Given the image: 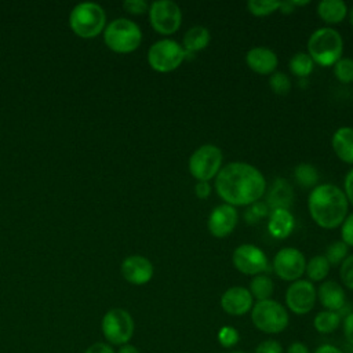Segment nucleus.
<instances>
[{"label": "nucleus", "mask_w": 353, "mask_h": 353, "mask_svg": "<svg viewBox=\"0 0 353 353\" xmlns=\"http://www.w3.org/2000/svg\"><path fill=\"white\" fill-rule=\"evenodd\" d=\"M215 190L225 204L233 207L251 205L266 192L263 174L245 161H230L215 176Z\"/></svg>", "instance_id": "obj_1"}, {"label": "nucleus", "mask_w": 353, "mask_h": 353, "mask_svg": "<svg viewBox=\"0 0 353 353\" xmlns=\"http://www.w3.org/2000/svg\"><path fill=\"white\" fill-rule=\"evenodd\" d=\"M310 218L323 229H335L342 225L349 211V201L343 189L334 183L314 186L307 197Z\"/></svg>", "instance_id": "obj_2"}, {"label": "nucleus", "mask_w": 353, "mask_h": 353, "mask_svg": "<svg viewBox=\"0 0 353 353\" xmlns=\"http://www.w3.org/2000/svg\"><path fill=\"white\" fill-rule=\"evenodd\" d=\"M307 54L320 66H334L343 54L341 33L331 26L316 29L307 39Z\"/></svg>", "instance_id": "obj_3"}, {"label": "nucleus", "mask_w": 353, "mask_h": 353, "mask_svg": "<svg viewBox=\"0 0 353 353\" xmlns=\"http://www.w3.org/2000/svg\"><path fill=\"white\" fill-rule=\"evenodd\" d=\"M251 321L256 330L265 334H280L288 327L290 316L280 302L270 298L254 303Z\"/></svg>", "instance_id": "obj_4"}, {"label": "nucleus", "mask_w": 353, "mask_h": 353, "mask_svg": "<svg viewBox=\"0 0 353 353\" xmlns=\"http://www.w3.org/2000/svg\"><path fill=\"white\" fill-rule=\"evenodd\" d=\"M105 44L114 52L127 54L135 51L142 41L141 28L127 18L112 21L103 33Z\"/></svg>", "instance_id": "obj_5"}, {"label": "nucleus", "mask_w": 353, "mask_h": 353, "mask_svg": "<svg viewBox=\"0 0 353 353\" xmlns=\"http://www.w3.org/2000/svg\"><path fill=\"white\" fill-rule=\"evenodd\" d=\"M106 15L103 8L97 3H80L77 4L69 17L72 30L84 39L98 36L105 28Z\"/></svg>", "instance_id": "obj_6"}, {"label": "nucleus", "mask_w": 353, "mask_h": 353, "mask_svg": "<svg viewBox=\"0 0 353 353\" xmlns=\"http://www.w3.org/2000/svg\"><path fill=\"white\" fill-rule=\"evenodd\" d=\"M223 153L212 143H204L199 146L189 157L188 168L190 175L196 181L208 182L215 178L222 168Z\"/></svg>", "instance_id": "obj_7"}, {"label": "nucleus", "mask_w": 353, "mask_h": 353, "mask_svg": "<svg viewBox=\"0 0 353 353\" xmlns=\"http://www.w3.org/2000/svg\"><path fill=\"white\" fill-rule=\"evenodd\" d=\"M186 52L176 40L161 39L154 41L148 50V63L159 73H170L181 66Z\"/></svg>", "instance_id": "obj_8"}, {"label": "nucleus", "mask_w": 353, "mask_h": 353, "mask_svg": "<svg viewBox=\"0 0 353 353\" xmlns=\"http://www.w3.org/2000/svg\"><path fill=\"white\" fill-rule=\"evenodd\" d=\"M101 330L109 345L121 346L130 343V339L134 335L135 323L130 312L121 307H113L103 314Z\"/></svg>", "instance_id": "obj_9"}, {"label": "nucleus", "mask_w": 353, "mask_h": 353, "mask_svg": "<svg viewBox=\"0 0 353 353\" xmlns=\"http://www.w3.org/2000/svg\"><path fill=\"white\" fill-rule=\"evenodd\" d=\"M149 21L157 33L170 36L181 28L182 11L171 0H157L149 6Z\"/></svg>", "instance_id": "obj_10"}, {"label": "nucleus", "mask_w": 353, "mask_h": 353, "mask_svg": "<svg viewBox=\"0 0 353 353\" xmlns=\"http://www.w3.org/2000/svg\"><path fill=\"white\" fill-rule=\"evenodd\" d=\"M272 269L279 279L292 283L303 276L306 269V258L298 248L284 247L273 256Z\"/></svg>", "instance_id": "obj_11"}, {"label": "nucleus", "mask_w": 353, "mask_h": 353, "mask_svg": "<svg viewBox=\"0 0 353 353\" xmlns=\"http://www.w3.org/2000/svg\"><path fill=\"white\" fill-rule=\"evenodd\" d=\"M233 266L243 274L256 276L269 269V259L262 248L254 244H240L232 254Z\"/></svg>", "instance_id": "obj_12"}, {"label": "nucleus", "mask_w": 353, "mask_h": 353, "mask_svg": "<svg viewBox=\"0 0 353 353\" xmlns=\"http://www.w3.org/2000/svg\"><path fill=\"white\" fill-rule=\"evenodd\" d=\"M317 301V291L312 281L299 279L292 281L285 291V305L296 316L312 312Z\"/></svg>", "instance_id": "obj_13"}, {"label": "nucleus", "mask_w": 353, "mask_h": 353, "mask_svg": "<svg viewBox=\"0 0 353 353\" xmlns=\"http://www.w3.org/2000/svg\"><path fill=\"white\" fill-rule=\"evenodd\" d=\"M239 222V214L236 207L229 204H219L212 208L207 219V228L211 236L223 239L232 234Z\"/></svg>", "instance_id": "obj_14"}, {"label": "nucleus", "mask_w": 353, "mask_h": 353, "mask_svg": "<svg viewBox=\"0 0 353 353\" xmlns=\"http://www.w3.org/2000/svg\"><path fill=\"white\" fill-rule=\"evenodd\" d=\"M221 307L229 316H244L251 312L254 306V298L248 288L234 285L228 288L221 295Z\"/></svg>", "instance_id": "obj_15"}, {"label": "nucleus", "mask_w": 353, "mask_h": 353, "mask_svg": "<svg viewBox=\"0 0 353 353\" xmlns=\"http://www.w3.org/2000/svg\"><path fill=\"white\" fill-rule=\"evenodd\" d=\"M121 274L130 284L143 285L153 277V265L142 255H130L121 262Z\"/></svg>", "instance_id": "obj_16"}, {"label": "nucleus", "mask_w": 353, "mask_h": 353, "mask_svg": "<svg viewBox=\"0 0 353 353\" xmlns=\"http://www.w3.org/2000/svg\"><path fill=\"white\" fill-rule=\"evenodd\" d=\"M247 66L258 74H272L279 65L277 54L268 47H252L245 54Z\"/></svg>", "instance_id": "obj_17"}, {"label": "nucleus", "mask_w": 353, "mask_h": 353, "mask_svg": "<svg viewBox=\"0 0 353 353\" xmlns=\"http://www.w3.org/2000/svg\"><path fill=\"white\" fill-rule=\"evenodd\" d=\"M317 291V299L320 301L324 310H332L339 312L346 305V295L343 287L334 281V280H325L323 281Z\"/></svg>", "instance_id": "obj_18"}, {"label": "nucleus", "mask_w": 353, "mask_h": 353, "mask_svg": "<svg viewBox=\"0 0 353 353\" xmlns=\"http://www.w3.org/2000/svg\"><path fill=\"white\" fill-rule=\"evenodd\" d=\"M295 226V218L290 210L274 208L269 212L268 230L274 239H285L291 234Z\"/></svg>", "instance_id": "obj_19"}, {"label": "nucleus", "mask_w": 353, "mask_h": 353, "mask_svg": "<svg viewBox=\"0 0 353 353\" xmlns=\"http://www.w3.org/2000/svg\"><path fill=\"white\" fill-rule=\"evenodd\" d=\"M294 201V190L290 182L284 178H277L268 192L266 196V204L270 210L274 208H284L290 210L291 204Z\"/></svg>", "instance_id": "obj_20"}, {"label": "nucleus", "mask_w": 353, "mask_h": 353, "mask_svg": "<svg viewBox=\"0 0 353 353\" xmlns=\"http://www.w3.org/2000/svg\"><path fill=\"white\" fill-rule=\"evenodd\" d=\"M331 146L336 157L346 163L353 164V127H339L331 138Z\"/></svg>", "instance_id": "obj_21"}, {"label": "nucleus", "mask_w": 353, "mask_h": 353, "mask_svg": "<svg viewBox=\"0 0 353 353\" xmlns=\"http://www.w3.org/2000/svg\"><path fill=\"white\" fill-rule=\"evenodd\" d=\"M211 40L210 30L205 26L196 25L188 29L182 37V47L186 55H192L197 51L204 50Z\"/></svg>", "instance_id": "obj_22"}, {"label": "nucleus", "mask_w": 353, "mask_h": 353, "mask_svg": "<svg viewBox=\"0 0 353 353\" xmlns=\"http://www.w3.org/2000/svg\"><path fill=\"white\" fill-rule=\"evenodd\" d=\"M317 14L325 23L336 25L347 17V6L342 0H321L317 4Z\"/></svg>", "instance_id": "obj_23"}, {"label": "nucleus", "mask_w": 353, "mask_h": 353, "mask_svg": "<svg viewBox=\"0 0 353 353\" xmlns=\"http://www.w3.org/2000/svg\"><path fill=\"white\" fill-rule=\"evenodd\" d=\"M248 291L251 292L252 298L256 299V301L270 299V296L273 295V291H274L273 280L268 274H265V273L256 274V276H254L251 279Z\"/></svg>", "instance_id": "obj_24"}, {"label": "nucleus", "mask_w": 353, "mask_h": 353, "mask_svg": "<svg viewBox=\"0 0 353 353\" xmlns=\"http://www.w3.org/2000/svg\"><path fill=\"white\" fill-rule=\"evenodd\" d=\"M342 317L338 312L332 310H321L314 316L313 325L314 330L320 334H331L341 325Z\"/></svg>", "instance_id": "obj_25"}, {"label": "nucleus", "mask_w": 353, "mask_h": 353, "mask_svg": "<svg viewBox=\"0 0 353 353\" xmlns=\"http://www.w3.org/2000/svg\"><path fill=\"white\" fill-rule=\"evenodd\" d=\"M330 269H331V265L324 255H314L306 262L305 273L309 281L316 283V281H323L328 276Z\"/></svg>", "instance_id": "obj_26"}, {"label": "nucleus", "mask_w": 353, "mask_h": 353, "mask_svg": "<svg viewBox=\"0 0 353 353\" xmlns=\"http://www.w3.org/2000/svg\"><path fill=\"white\" fill-rule=\"evenodd\" d=\"M294 176L296 183L305 189H313L319 182V171L310 163H299L294 168Z\"/></svg>", "instance_id": "obj_27"}, {"label": "nucleus", "mask_w": 353, "mask_h": 353, "mask_svg": "<svg viewBox=\"0 0 353 353\" xmlns=\"http://www.w3.org/2000/svg\"><path fill=\"white\" fill-rule=\"evenodd\" d=\"M288 68H290V72H291L294 76L302 79V77H307V76L313 72L314 62H313V59L309 57L307 52L299 51V52H295V54L290 58Z\"/></svg>", "instance_id": "obj_28"}, {"label": "nucleus", "mask_w": 353, "mask_h": 353, "mask_svg": "<svg viewBox=\"0 0 353 353\" xmlns=\"http://www.w3.org/2000/svg\"><path fill=\"white\" fill-rule=\"evenodd\" d=\"M281 1L277 0H248L247 10L255 17H266L280 8Z\"/></svg>", "instance_id": "obj_29"}, {"label": "nucleus", "mask_w": 353, "mask_h": 353, "mask_svg": "<svg viewBox=\"0 0 353 353\" xmlns=\"http://www.w3.org/2000/svg\"><path fill=\"white\" fill-rule=\"evenodd\" d=\"M334 74L338 81L343 84L353 83V59L349 57H342L334 63Z\"/></svg>", "instance_id": "obj_30"}, {"label": "nucleus", "mask_w": 353, "mask_h": 353, "mask_svg": "<svg viewBox=\"0 0 353 353\" xmlns=\"http://www.w3.org/2000/svg\"><path fill=\"white\" fill-rule=\"evenodd\" d=\"M347 251L349 247L342 241V240H336L332 241L325 251V258L330 262V265H341L343 262V259L347 256Z\"/></svg>", "instance_id": "obj_31"}, {"label": "nucleus", "mask_w": 353, "mask_h": 353, "mask_svg": "<svg viewBox=\"0 0 353 353\" xmlns=\"http://www.w3.org/2000/svg\"><path fill=\"white\" fill-rule=\"evenodd\" d=\"M270 90L279 95H285L291 90V79L284 72H274L269 77Z\"/></svg>", "instance_id": "obj_32"}, {"label": "nucleus", "mask_w": 353, "mask_h": 353, "mask_svg": "<svg viewBox=\"0 0 353 353\" xmlns=\"http://www.w3.org/2000/svg\"><path fill=\"white\" fill-rule=\"evenodd\" d=\"M216 339L222 347L230 349L240 341V334L237 328L232 325H222L216 332Z\"/></svg>", "instance_id": "obj_33"}, {"label": "nucleus", "mask_w": 353, "mask_h": 353, "mask_svg": "<svg viewBox=\"0 0 353 353\" xmlns=\"http://www.w3.org/2000/svg\"><path fill=\"white\" fill-rule=\"evenodd\" d=\"M339 277L345 287L353 290V254L347 255L339 265Z\"/></svg>", "instance_id": "obj_34"}, {"label": "nucleus", "mask_w": 353, "mask_h": 353, "mask_svg": "<svg viewBox=\"0 0 353 353\" xmlns=\"http://www.w3.org/2000/svg\"><path fill=\"white\" fill-rule=\"evenodd\" d=\"M269 212H270V208L268 207V204L259 200L250 205V210L245 212V219H247V222L254 223L255 221L262 219L266 215H269Z\"/></svg>", "instance_id": "obj_35"}, {"label": "nucleus", "mask_w": 353, "mask_h": 353, "mask_svg": "<svg viewBox=\"0 0 353 353\" xmlns=\"http://www.w3.org/2000/svg\"><path fill=\"white\" fill-rule=\"evenodd\" d=\"M341 240L347 245L353 247V212L347 214L341 225Z\"/></svg>", "instance_id": "obj_36"}, {"label": "nucleus", "mask_w": 353, "mask_h": 353, "mask_svg": "<svg viewBox=\"0 0 353 353\" xmlns=\"http://www.w3.org/2000/svg\"><path fill=\"white\" fill-rule=\"evenodd\" d=\"M254 353H283V346L276 339H265L256 345Z\"/></svg>", "instance_id": "obj_37"}, {"label": "nucleus", "mask_w": 353, "mask_h": 353, "mask_svg": "<svg viewBox=\"0 0 353 353\" xmlns=\"http://www.w3.org/2000/svg\"><path fill=\"white\" fill-rule=\"evenodd\" d=\"M123 8L130 14L139 15L149 11V4L143 0H125L123 3Z\"/></svg>", "instance_id": "obj_38"}, {"label": "nucleus", "mask_w": 353, "mask_h": 353, "mask_svg": "<svg viewBox=\"0 0 353 353\" xmlns=\"http://www.w3.org/2000/svg\"><path fill=\"white\" fill-rule=\"evenodd\" d=\"M342 328H343V335L345 339L353 345V312L347 313L342 321Z\"/></svg>", "instance_id": "obj_39"}, {"label": "nucleus", "mask_w": 353, "mask_h": 353, "mask_svg": "<svg viewBox=\"0 0 353 353\" xmlns=\"http://www.w3.org/2000/svg\"><path fill=\"white\" fill-rule=\"evenodd\" d=\"M84 353H116L113 346L109 345L108 342H95L92 345H90Z\"/></svg>", "instance_id": "obj_40"}, {"label": "nucleus", "mask_w": 353, "mask_h": 353, "mask_svg": "<svg viewBox=\"0 0 353 353\" xmlns=\"http://www.w3.org/2000/svg\"><path fill=\"white\" fill-rule=\"evenodd\" d=\"M343 192L346 194V199L349 203L353 204V168L346 174L343 181Z\"/></svg>", "instance_id": "obj_41"}, {"label": "nucleus", "mask_w": 353, "mask_h": 353, "mask_svg": "<svg viewBox=\"0 0 353 353\" xmlns=\"http://www.w3.org/2000/svg\"><path fill=\"white\" fill-rule=\"evenodd\" d=\"M194 194L204 200L211 194V185L208 182H203V181H197L194 185Z\"/></svg>", "instance_id": "obj_42"}, {"label": "nucleus", "mask_w": 353, "mask_h": 353, "mask_svg": "<svg viewBox=\"0 0 353 353\" xmlns=\"http://www.w3.org/2000/svg\"><path fill=\"white\" fill-rule=\"evenodd\" d=\"M287 353H310L309 347L302 342H292L287 347Z\"/></svg>", "instance_id": "obj_43"}, {"label": "nucleus", "mask_w": 353, "mask_h": 353, "mask_svg": "<svg viewBox=\"0 0 353 353\" xmlns=\"http://www.w3.org/2000/svg\"><path fill=\"white\" fill-rule=\"evenodd\" d=\"M314 353H345V352L341 350L339 347L334 346V345L323 343V345H320V346L314 350Z\"/></svg>", "instance_id": "obj_44"}, {"label": "nucleus", "mask_w": 353, "mask_h": 353, "mask_svg": "<svg viewBox=\"0 0 353 353\" xmlns=\"http://www.w3.org/2000/svg\"><path fill=\"white\" fill-rule=\"evenodd\" d=\"M116 353H141V352L138 350L137 346H134V345H131V343H125V345L119 346V349H117Z\"/></svg>", "instance_id": "obj_45"}, {"label": "nucleus", "mask_w": 353, "mask_h": 353, "mask_svg": "<svg viewBox=\"0 0 353 353\" xmlns=\"http://www.w3.org/2000/svg\"><path fill=\"white\" fill-rule=\"evenodd\" d=\"M279 10L281 12H284V14H290V12H292L295 10V7L291 4V1H281Z\"/></svg>", "instance_id": "obj_46"}, {"label": "nucleus", "mask_w": 353, "mask_h": 353, "mask_svg": "<svg viewBox=\"0 0 353 353\" xmlns=\"http://www.w3.org/2000/svg\"><path fill=\"white\" fill-rule=\"evenodd\" d=\"M291 1V4L294 6V7H301V6H306V4H309L310 1L309 0H303V1H296V0H290Z\"/></svg>", "instance_id": "obj_47"}, {"label": "nucleus", "mask_w": 353, "mask_h": 353, "mask_svg": "<svg viewBox=\"0 0 353 353\" xmlns=\"http://www.w3.org/2000/svg\"><path fill=\"white\" fill-rule=\"evenodd\" d=\"M349 22L353 25V8L349 11Z\"/></svg>", "instance_id": "obj_48"}, {"label": "nucleus", "mask_w": 353, "mask_h": 353, "mask_svg": "<svg viewBox=\"0 0 353 353\" xmlns=\"http://www.w3.org/2000/svg\"><path fill=\"white\" fill-rule=\"evenodd\" d=\"M232 353H245V352H232Z\"/></svg>", "instance_id": "obj_49"}]
</instances>
